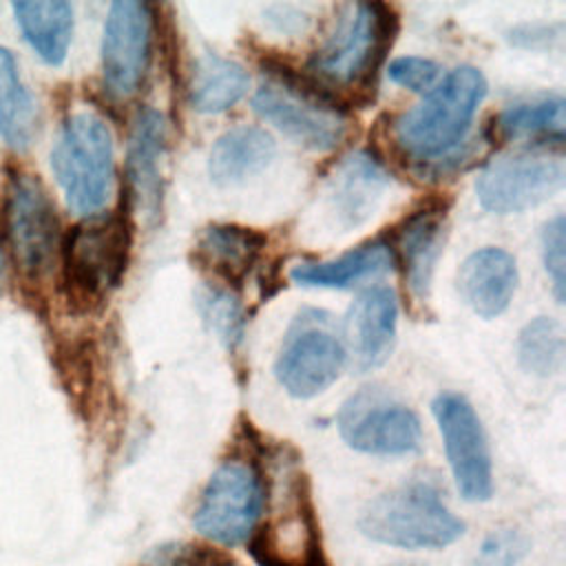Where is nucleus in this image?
I'll use <instances>...</instances> for the list:
<instances>
[{"label": "nucleus", "mask_w": 566, "mask_h": 566, "mask_svg": "<svg viewBox=\"0 0 566 566\" xmlns=\"http://www.w3.org/2000/svg\"><path fill=\"white\" fill-rule=\"evenodd\" d=\"M486 95V80L475 66L453 69L420 104L396 117L394 142L416 164H440L455 157Z\"/></svg>", "instance_id": "obj_1"}, {"label": "nucleus", "mask_w": 566, "mask_h": 566, "mask_svg": "<svg viewBox=\"0 0 566 566\" xmlns=\"http://www.w3.org/2000/svg\"><path fill=\"white\" fill-rule=\"evenodd\" d=\"M358 528L371 542L391 548L440 551L458 542L467 526L431 482L411 480L367 502Z\"/></svg>", "instance_id": "obj_2"}, {"label": "nucleus", "mask_w": 566, "mask_h": 566, "mask_svg": "<svg viewBox=\"0 0 566 566\" xmlns=\"http://www.w3.org/2000/svg\"><path fill=\"white\" fill-rule=\"evenodd\" d=\"M51 170L66 206L84 219L97 217L115 186L113 135L106 122L88 111L69 115L51 150Z\"/></svg>", "instance_id": "obj_3"}, {"label": "nucleus", "mask_w": 566, "mask_h": 566, "mask_svg": "<svg viewBox=\"0 0 566 566\" xmlns=\"http://www.w3.org/2000/svg\"><path fill=\"white\" fill-rule=\"evenodd\" d=\"M398 20L387 4L358 2L345 7L327 42L312 57V73L327 88L369 91L380 69Z\"/></svg>", "instance_id": "obj_4"}, {"label": "nucleus", "mask_w": 566, "mask_h": 566, "mask_svg": "<svg viewBox=\"0 0 566 566\" xmlns=\"http://www.w3.org/2000/svg\"><path fill=\"white\" fill-rule=\"evenodd\" d=\"M268 75L252 97V108L263 122L318 153L334 150L345 139L347 115L329 91L290 73L287 66H268Z\"/></svg>", "instance_id": "obj_5"}, {"label": "nucleus", "mask_w": 566, "mask_h": 566, "mask_svg": "<svg viewBox=\"0 0 566 566\" xmlns=\"http://www.w3.org/2000/svg\"><path fill=\"white\" fill-rule=\"evenodd\" d=\"M130 243L133 226L126 210L77 223L60 245L69 298L91 305L108 296L126 272Z\"/></svg>", "instance_id": "obj_6"}, {"label": "nucleus", "mask_w": 566, "mask_h": 566, "mask_svg": "<svg viewBox=\"0 0 566 566\" xmlns=\"http://www.w3.org/2000/svg\"><path fill=\"white\" fill-rule=\"evenodd\" d=\"M265 484L250 460H226L208 478L195 515V531L212 544H248L265 513Z\"/></svg>", "instance_id": "obj_7"}, {"label": "nucleus", "mask_w": 566, "mask_h": 566, "mask_svg": "<svg viewBox=\"0 0 566 566\" xmlns=\"http://www.w3.org/2000/svg\"><path fill=\"white\" fill-rule=\"evenodd\" d=\"M347 363V349L325 312H301L274 360L279 385L294 398H314L340 376Z\"/></svg>", "instance_id": "obj_8"}, {"label": "nucleus", "mask_w": 566, "mask_h": 566, "mask_svg": "<svg viewBox=\"0 0 566 566\" xmlns=\"http://www.w3.org/2000/svg\"><path fill=\"white\" fill-rule=\"evenodd\" d=\"M7 241L18 270L42 279L60 254V221L51 197L31 172H11L4 197Z\"/></svg>", "instance_id": "obj_9"}, {"label": "nucleus", "mask_w": 566, "mask_h": 566, "mask_svg": "<svg viewBox=\"0 0 566 566\" xmlns=\"http://www.w3.org/2000/svg\"><path fill=\"white\" fill-rule=\"evenodd\" d=\"M336 427L349 449L367 455H409L422 442L413 409L376 387L352 394L336 416Z\"/></svg>", "instance_id": "obj_10"}, {"label": "nucleus", "mask_w": 566, "mask_h": 566, "mask_svg": "<svg viewBox=\"0 0 566 566\" xmlns=\"http://www.w3.org/2000/svg\"><path fill=\"white\" fill-rule=\"evenodd\" d=\"M566 179L564 157L544 150H515L493 157L475 179V192L484 210L511 214L528 210L557 190Z\"/></svg>", "instance_id": "obj_11"}, {"label": "nucleus", "mask_w": 566, "mask_h": 566, "mask_svg": "<svg viewBox=\"0 0 566 566\" xmlns=\"http://www.w3.org/2000/svg\"><path fill=\"white\" fill-rule=\"evenodd\" d=\"M248 548L259 566H329L316 509L303 480L285 489L279 509L259 522Z\"/></svg>", "instance_id": "obj_12"}, {"label": "nucleus", "mask_w": 566, "mask_h": 566, "mask_svg": "<svg viewBox=\"0 0 566 566\" xmlns=\"http://www.w3.org/2000/svg\"><path fill=\"white\" fill-rule=\"evenodd\" d=\"M444 455L460 495L469 502H486L493 495V460L489 440L473 405L453 391L431 402Z\"/></svg>", "instance_id": "obj_13"}, {"label": "nucleus", "mask_w": 566, "mask_h": 566, "mask_svg": "<svg viewBox=\"0 0 566 566\" xmlns=\"http://www.w3.org/2000/svg\"><path fill=\"white\" fill-rule=\"evenodd\" d=\"M153 11L146 2L117 0L108 7L102 33V82L111 97L135 95L148 73Z\"/></svg>", "instance_id": "obj_14"}, {"label": "nucleus", "mask_w": 566, "mask_h": 566, "mask_svg": "<svg viewBox=\"0 0 566 566\" xmlns=\"http://www.w3.org/2000/svg\"><path fill=\"white\" fill-rule=\"evenodd\" d=\"M398 327V298L387 285L363 290L347 314V338L360 371L380 367L389 356Z\"/></svg>", "instance_id": "obj_15"}, {"label": "nucleus", "mask_w": 566, "mask_h": 566, "mask_svg": "<svg viewBox=\"0 0 566 566\" xmlns=\"http://www.w3.org/2000/svg\"><path fill=\"white\" fill-rule=\"evenodd\" d=\"M387 188L389 175L374 155L367 150L349 153L336 166L327 186V203L336 223L343 230L365 223Z\"/></svg>", "instance_id": "obj_16"}, {"label": "nucleus", "mask_w": 566, "mask_h": 566, "mask_svg": "<svg viewBox=\"0 0 566 566\" xmlns=\"http://www.w3.org/2000/svg\"><path fill=\"white\" fill-rule=\"evenodd\" d=\"M164 150H166V122L161 113L155 108H142L135 115L133 128L128 135L126 179H128L130 199L150 219H155L161 208Z\"/></svg>", "instance_id": "obj_17"}, {"label": "nucleus", "mask_w": 566, "mask_h": 566, "mask_svg": "<svg viewBox=\"0 0 566 566\" xmlns=\"http://www.w3.org/2000/svg\"><path fill=\"white\" fill-rule=\"evenodd\" d=\"M447 230V208L442 203H429L413 210L396 234L394 261L402 265V276L409 292L416 298H427L431 276L442 252Z\"/></svg>", "instance_id": "obj_18"}, {"label": "nucleus", "mask_w": 566, "mask_h": 566, "mask_svg": "<svg viewBox=\"0 0 566 566\" xmlns=\"http://www.w3.org/2000/svg\"><path fill=\"white\" fill-rule=\"evenodd\" d=\"M515 285V259L502 248H480L471 252L458 270V292L482 318L500 316L509 307Z\"/></svg>", "instance_id": "obj_19"}, {"label": "nucleus", "mask_w": 566, "mask_h": 566, "mask_svg": "<svg viewBox=\"0 0 566 566\" xmlns=\"http://www.w3.org/2000/svg\"><path fill=\"white\" fill-rule=\"evenodd\" d=\"M265 248V237L252 228L214 223L208 226L195 245V261L228 285H239Z\"/></svg>", "instance_id": "obj_20"}, {"label": "nucleus", "mask_w": 566, "mask_h": 566, "mask_svg": "<svg viewBox=\"0 0 566 566\" xmlns=\"http://www.w3.org/2000/svg\"><path fill=\"white\" fill-rule=\"evenodd\" d=\"M276 155L274 139L259 126H234L210 148L208 175L217 186H234L259 175Z\"/></svg>", "instance_id": "obj_21"}, {"label": "nucleus", "mask_w": 566, "mask_h": 566, "mask_svg": "<svg viewBox=\"0 0 566 566\" xmlns=\"http://www.w3.org/2000/svg\"><path fill=\"white\" fill-rule=\"evenodd\" d=\"M394 265L391 245L385 241H369L332 261H301L290 270V276L303 287L345 290L363 279L382 274Z\"/></svg>", "instance_id": "obj_22"}, {"label": "nucleus", "mask_w": 566, "mask_h": 566, "mask_svg": "<svg viewBox=\"0 0 566 566\" xmlns=\"http://www.w3.org/2000/svg\"><path fill=\"white\" fill-rule=\"evenodd\" d=\"M13 13L38 57L51 66L62 64L73 38V7L62 0L15 2Z\"/></svg>", "instance_id": "obj_23"}, {"label": "nucleus", "mask_w": 566, "mask_h": 566, "mask_svg": "<svg viewBox=\"0 0 566 566\" xmlns=\"http://www.w3.org/2000/svg\"><path fill=\"white\" fill-rule=\"evenodd\" d=\"M248 71L217 53H201L192 66L188 99L199 113H223L232 108L248 91Z\"/></svg>", "instance_id": "obj_24"}, {"label": "nucleus", "mask_w": 566, "mask_h": 566, "mask_svg": "<svg viewBox=\"0 0 566 566\" xmlns=\"http://www.w3.org/2000/svg\"><path fill=\"white\" fill-rule=\"evenodd\" d=\"M40 108L22 82L11 51L0 46V137L13 150H24L35 139Z\"/></svg>", "instance_id": "obj_25"}, {"label": "nucleus", "mask_w": 566, "mask_h": 566, "mask_svg": "<svg viewBox=\"0 0 566 566\" xmlns=\"http://www.w3.org/2000/svg\"><path fill=\"white\" fill-rule=\"evenodd\" d=\"M495 130L506 142L520 139H555L564 137V99L559 95H544L528 102L506 106L497 119Z\"/></svg>", "instance_id": "obj_26"}, {"label": "nucleus", "mask_w": 566, "mask_h": 566, "mask_svg": "<svg viewBox=\"0 0 566 566\" xmlns=\"http://www.w3.org/2000/svg\"><path fill=\"white\" fill-rule=\"evenodd\" d=\"M520 365L535 376H551L562 367L564 334L562 325L548 316L526 323L517 338Z\"/></svg>", "instance_id": "obj_27"}, {"label": "nucleus", "mask_w": 566, "mask_h": 566, "mask_svg": "<svg viewBox=\"0 0 566 566\" xmlns=\"http://www.w3.org/2000/svg\"><path fill=\"white\" fill-rule=\"evenodd\" d=\"M199 312L208 329L234 352L245 336V312L232 290L221 285H206L199 292Z\"/></svg>", "instance_id": "obj_28"}, {"label": "nucleus", "mask_w": 566, "mask_h": 566, "mask_svg": "<svg viewBox=\"0 0 566 566\" xmlns=\"http://www.w3.org/2000/svg\"><path fill=\"white\" fill-rule=\"evenodd\" d=\"M387 75L394 84L409 88L413 93H429L440 75V66L433 60L418 57V55H405L396 57L387 66Z\"/></svg>", "instance_id": "obj_29"}, {"label": "nucleus", "mask_w": 566, "mask_h": 566, "mask_svg": "<svg viewBox=\"0 0 566 566\" xmlns=\"http://www.w3.org/2000/svg\"><path fill=\"white\" fill-rule=\"evenodd\" d=\"M564 214H555L542 230V261L557 303H564Z\"/></svg>", "instance_id": "obj_30"}, {"label": "nucleus", "mask_w": 566, "mask_h": 566, "mask_svg": "<svg viewBox=\"0 0 566 566\" xmlns=\"http://www.w3.org/2000/svg\"><path fill=\"white\" fill-rule=\"evenodd\" d=\"M528 551V539L513 528H504L491 533L480 551H478V566H515Z\"/></svg>", "instance_id": "obj_31"}, {"label": "nucleus", "mask_w": 566, "mask_h": 566, "mask_svg": "<svg viewBox=\"0 0 566 566\" xmlns=\"http://www.w3.org/2000/svg\"><path fill=\"white\" fill-rule=\"evenodd\" d=\"M153 566H239L234 559L223 557L219 553L199 551V548H181L172 546V551H166L159 555Z\"/></svg>", "instance_id": "obj_32"}, {"label": "nucleus", "mask_w": 566, "mask_h": 566, "mask_svg": "<svg viewBox=\"0 0 566 566\" xmlns=\"http://www.w3.org/2000/svg\"><path fill=\"white\" fill-rule=\"evenodd\" d=\"M4 279H7V256H4V245L0 239V290L4 287Z\"/></svg>", "instance_id": "obj_33"}, {"label": "nucleus", "mask_w": 566, "mask_h": 566, "mask_svg": "<svg viewBox=\"0 0 566 566\" xmlns=\"http://www.w3.org/2000/svg\"><path fill=\"white\" fill-rule=\"evenodd\" d=\"M396 566H416V564H396Z\"/></svg>", "instance_id": "obj_34"}]
</instances>
